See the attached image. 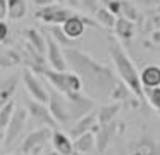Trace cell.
Returning <instances> with one entry per match:
<instances>
[{
	"label": "cell",
	"instance_id": "obj_1",
	"mask_svg": "<svg viewBox=\"0 0 160 155\" xmlns=\"http://www.w3.org/2000/svg\"><path fill=\"white\" fill-rule=\"evenodd\" d=\"M64 57H66L67 67H71V71L81 79L83 90L88 93V96H91L95 102L110 96L112 88L119 81L114 69L108 67L107 64L95 60L91 55L76 47L64 48Z\"/></svg>",
	"mask_w": 160,
	"mask_h": 155
},
{
	"label": "cell",
	"instance_id": "obj_2",
	"mask_svg": "<svg viewBox=\"0 0 160 155\" xmlns=\"http://www.w3.org/2000/svg\"><path fill=\"white\" fill-rule=\"evenodd\" d=\"M107 50H108V55H110L112 62H114L117 78H121V81L131 90V93L136 98L145 102V91H143L141 81H139V71L136 69L134 62L131 60L128 52L124 50L122 43L117 38L110 36L107 41Z\"/></svg>",
	"mask_w": 160,
	"mask_h": 155
},
{
	"label": "cell",
	"instance_id": "obj_3",
	"mask_svg": "<svg viewBox=\"0 0 160 155\" xmlns=\"http://www.w3.org/2000/svg\"><path fill=\"white\" fill-rule=\"evenodd\" d=\"M35 72L42 78H45V81L50 85V88L62 93L64 96L83 91V83L78 78V74H74L72 71H53L50 67H38L35 69Z\"/></svg>",
	"mask_w": 160,
	"mask_h": 155
},
{
	"label": "cell",
	"instance_id": "obj_4",
	"mask_svg": "<svg viewBox=\"0 0 160 155\" xmlns=\"http://www.w3.org/2000/svg\"><path fill=\"white\" fill-rule=\"evenodd\" d=\"M121 155H160V141L150 131H141L122 147Z\"/></svg>",
	"mask_w": 160,
	"mask_h": 155
},
{
	"label": "cell",
	"instance_id": "obj_5",
	"mask_svg": "<svg viewBox=\"0 0 160 155\" xmlns=\"http://www.w3.org/2000/svg\"><path fill=\"white\" fill-rule=\"evenodd\" d=\"M52 131L53 129H50L47 126H42L35 131H29L21 143V153L22 155H40L47 148V145L50 143Z\"/></svg>",
	"mask_w": 160,
	"mask_h": 155
},
{
	"label": "cell",
	"instance_id": "obj_6",
	"mask_svg": "<svg viewBox=\"0 0 160 155\" xmlns=\"http://www.w3.org/2000/svg\"><path fill=\"white\" fill-rule=\"evenodd\" d=\"M48 107L50 114H52L53 121L57 122V126H71V116H69V105H67V100L62 93L55 91L53 88L48 90Z\"/></svg>",
	"mask_w": 160,
	"mask_h": 155
},
{
	"label": "cell",
	"instance_id": "obj_7",
	"mask_svg": "<svg viewBox=\"0 0 160 155\" xmlns=\"http://www.w3.org/2000/svg\"><path fill=\"white\" fill-rule=\"evenodd\" d=\"M21 81L24 85L26 91L29 93L31 100H36L40 103H48V90L43 85L42 76H38L35 71L24 67L21 72Z\"/></svg>",
	"mask_w": 160,
	"mask_h": 155
},
{
	"label": "cell",
	"instance_id": "obj_8",
	"mask_svg": "<svg viewBox=\"0 0 160 155\" xmlns=\"http://www.w3.org/2000/svg\"><path fill=\"white\" fill-rule=\"evenodd\" d=\"M72 14H74V10L69 9V7H64V5H60V3H52V5L36 9L35 16H36V19L43 21L45 24H50V26H62Z\"/></svg>",
	"mask_w": 160,
	"mask_h": 155
},
{
	"label": "cell",
	"instance_id": "obj_9",
	"mask_svg": "<svg viewBox=\"0 0 160 155\" xmlns=\"http://www.w3.org/2000/svg\"><path fill=\"white\" fill-rule=\"evenodd\" d=\"M60 28H62L64 34H66L69 40H72V41L79 40V38L84 34L86 28H95V29H100V26L97 24V21H91L90 17L81 16V14H76V12H74L72 16H71Z\"/></svg>",
	"mask_w": 160,
	"mask_h": 155
},
{
	"label": "cell",
	"instance_id": "obj_10",
	"mask_svg": "<svg viewBox=\"0 0 160 155\" xmlns=\"http://www.w3.org/2000/svg\"><path fill=\"white\" fill-rule=\"evenodd\" d=\"M26 122H28V110L16 107L14 114H12L11 121H9L7 127L4 131V145L5 147H12L19 140V136L22 134V131L26 127Z\"/></svg>",
	"mask_w": 160,
	"mask_h": 155
},
{
	"label": "cell",
	"instance_id": "obj_11",
	"mask_svg": "<svg viewBox=\"0 0 160 155\" xmlns=\"http://www.w3.org/2000/svg\"><path fill=\"white\" fill-rule=\"evenodd\" d=\"M67 105H69V116H71V122H76L78 119L84 117L86 114L93 112L95 110V102L91 96L83 95V93H74V95L66 96Z\"/></svg>",
	"mask_w": 160,
	"mask_h": 155
},
{
	"label": "cell",
	"instance_id": "obj_12",
	"mask_svg": "<svg viewBox=\"0 0 160 155\" xmlns=\"http://www.w3.org/2000/svg\"><path fill=\"white\" fill-rule=\"evenodd\" d=\"M45 40H47L45 59H47V64L50 65V69H53V71H67L69 67H67L66 57H64V48L47 33H45Z\"/></svg>",
	"mask_w": 160,
	"mask_h": 155
},
{
	"label": "cell",
	"instance_id": "obj_13",
	"mask_svg": "<svg viewBox=\"0 0 160 155\" xmlns=\"http://www.w3.org/2000/svg\"><path fill=\"white\" fill-rule=\"evenodd\" d=\"M26 110L33 121L40 122L42 126L50 127V129H57V122L53 121L47 103H40L36 100H26Z\"/></svg>",
	"mask_w": 160,
	"mask_h": 155
},
{
	"label": "cell",
	"instance_id": "obj_14",
	"mask_svg": "<svg viewBox=\"0 0 160 155\" xmlns=\"http://www.w3.org/2000/svg\"><path fill=\"white\" fill-rule=\"evenodd\" d=\"M124 129V126H122L121 122H110L107 124V126H100L98 127V131L95 133V148H97V152L100 155H103L105 152H107L108 145H110L112 138L115 136L117 133H121V131Z\"/></svg>",
	"mask_w": 160,
	"mask_h": 155
},
{
	"label": "cell",
	"instance_id": "obj_15",
	"mask_svg": "<svg viewBox=\"0 0 160 155\" xmlns=\"http://www.w3.org/2000/svg\"><path fill=\"white\" fill-rule=\"evenodd\" d=\"M98 119H97V110H93V112L86 114L84 117H81V119H78L76 122H72V126L69 127V136L71 140L72 138H78L81 136V134L84 133H97L98 131Z\"/></svg>",
	"mask_w": 160,
	"mask_h": 155
},
{
	"label": "cell",
	"instance_id": "obj_16",
	"mask_svg": "<svg viewBox=\"0 0 160 155\" xmlns=\"http://www.w3.org/2000/svg\"><path fill=\"white\" fill-rule=\"evenodd\" d=\"M50 143H52V148L59 155H74L72 140H71V136L66 134L64 131L53 129L52 131V138H50Z\"/></svg>",
	"mask_w": 160,
	"mask_h": 155
},
{
	"label": "cell",
	"instance_id": "obj_17",
	"mask_svg": "<svg viewBox=\"0 0 160 155\" xmlns=\"http://www.w3.org/2000/svg\"><path fill=\"white\" fill-rule=\"evenodd\" d=\"M139 81H141L143 91L150 88H158L160 86V65L148 64L139 72Z\"/></svg>",
	"mask_w": 160,
	"mask_h": 155
},
{
	"label": "cell",
	"instance_id": "obj_18",
	"mask_svg": "<svg viewBox=\"0 0 160 155\" xmlns=\"http://www.w3.org/2000/svg\"><path fill=\"white\" fill-rule=\"evenodd\" d=\"M134 31H136V23L126 19V17H117L114 26V34L115 38H119V41L129 45L132 36H134Z\"/></svg>",
	"mask_w": 160,
	"mask_h": 155
},
{
	"label": "cell",
	"instance_id": "obj_19",
	"mask_svg": "<svg viewBox=\"0 0 160 155\" xmlns=\"http://www.w3.org/2000/svg\"><path fill=\"white\" fill-rule=\"evenodd\" d=\"M122 109V103L121 102H110V103H105L102 105L100 109L97 110V119H98V126H107V124L114 122L115 117L119 116Z\"/></svg>",
	"mask_w": 160,
	"mask_h": 155
},
{
	"label": "cell",
	"instance_id": "obj_20",
	"mask_svg": "<svg viewBox=\"0 0 160 155\" xmlns=\"http://www.w3.org/2000/svg\"><path fill=\"white\" fill-rule=\"evenodd\" d=\"M24 40L26 43L29 45L31 48H35L38 54L45 55L47 52V40H45V33H42L40 29H36V28H28V29H24Z\"/></svg>",
	"mask_w": 160,
	"mask_h": 155
},
{
	"label": "cell",
	"instance_id": "obj_21",
	"mask_svg": "<svg viewBox=\"0 0 160 155\" xmlns=\"http://www.w3.org/2000/svg\"><path fill=\"white\" fill-rule=\"evenodd\" d=\"M22 62V57L18 50L11 47H0V69L16 67Z\"/></svg>",
	"mask_w": 160,
	"mask_h": 155
},
{
	"label": "cell",
	"instance_id": "obj_22",
	"mask_svg": "<svg viewBox=\"0 0 160 155\" xmlns=\"http://www.w3.org/2000/svg\"><path fill=\"white\" fill-rule=\"evenodd\" d=\"M72 147H74V153H78V155L90 153L91 150H95V134L93 133H84V134H81V136L74 138Z\"/></svg>",
	"mask_w": 160,
	"mask_h": 155
},
{
	"label": "cell",
	"instance_id": "obj_23",
	"mask_svg": "<svg viewBox=\"0 0 160 155\" xmlns=\"http://www.w3.org/2000/svg\"><path fill=\"white\" fill-rule=\"evenodd\" d=\"M28 14L26 0H7V17L11 21H21Z\"/></svg>",
	"mask_w": 160,
	"mask_h": 155
},
{
	"label": "cell",
	"instance_id": "obj_24",
	"mask_svg": "<svg viewBox=\"0 0 160 155\" xmlns=\"http://www.w3.org/2000/svg\"><path fill=\"white\" fill-rule=\"evenodd\" d=\"M18 76H9L2 85H0V109L5 105L7 102L12 100V95L16 93V88H18Z\"/></svg>",
	"mask_w": 160,
	"mask_h": 155
},
{
	"label": "cell",
	"instance_id": "obj_25",
	"mask_svg": "<svg viewBox=\"0 0 160 155\" xmlns=\"http://www.w3.org/2000/svg\"><path fill=\"white\" fill-rule=\"evenodd\" d=\"M95 19H97V24L100 28H105V29H114L117 17H115L108 9H105V7H98V10L95 12Z\"/></svg>",
	"mask_w": 160,
	"mask_h": 155
},
{
	"label": "cell",
	"instance_id": "obj_26",
	"mask_svg": "<svg viewBox=\"0 0 160 155\" xmlns=\"http://www.w3.org/2000/svg\"><path fill=\"white\" fill-rule=\"evenodd\" d=\"M45 33L48 34V36H52L53 40H55L60 47H64V48H71V47H74V43H76V41L69 40V38L64 34V31H62V28H60V26H48V29H47Z\"/></svg>",
	"mask_w": 160,
	"mask_h": 155
},
{
	"label": "cell",
	"instance_id": "obj_27",
	"mask_svg": "<svg viewBox=\"0 0 160 155\" xmlns=\"http://www.w3.org/2000/svg\"><path fill=\"white\" fill-rule=\"evenodd\" d=\"M119 17H126V19L132 21V23H138V21L141 19V14H139V10L136 9V5L131 2V0H122L121 16Z\"/></svg>",
	"mask_w": 160,
	"mask_h": 155
},
{
	"label": "cell",
	"instance_id": "obj_28",
	"mask_svg": "<svg viewBox=\"0 0 160 155\" xmlns=\"http://www.w3.org/2000/svg\"><path fill=\"white\" fill-rule=\"evenodd\" d=\"M14 110H16V102L14 100L7 102L2 109H0V131H5V127H7V124H9V121H11Z\"/></svg>",
	"mask_w": 160,
	"mask_h": 155
},
{
	"label": "cell",
	"instance_id": "obj_29",
	"mask_svg": "<svg viewBox=\"0 0 160 155\" xmlns=\"http://www.w3.org/2000/svg\"><path fill=\"white\" fill-rule=\"evenodd\" d=\"M145 100L150 103L153 110L160 114V86L158 88H150V90H145Z\"/></svg>",
	"mask_w": 160,
	"mask_h": 155
},
{
	"label": "cell",
	"instance_id": "obj_30",
	"mask_svg": "<svg viewBox=\"0 0 160 155\" xmlns=\"http://www.w3.org/2000/svg\"><path fill=\"white\" fill-rule=\"evenodd\" d=\"M145 28H146L148 31H157V29H160V12L152 14V16L148 17V21H146Z\"/></svg>",
	"mask_w": 160,
	"mask_h": 155
},
{
	"label": "cell",
	"instance_id": "obj_31",
	"mask_svg": "<svg viewBox=\"0 0 160 155\" xmlns=\"http://www.w3.org/2000/svg\"><path fill=\"white\" fill-rule=\"evenodd\" d=\"M11 38V26L5 21H0V45H4Z\"/></svg>",
	"mask_w": 160,
	"mask_h": 155
},
{
	"label": "cell",
	"instance_id": "obj_32",
	"mask_svg": "<svg viewBox=\"0 0 160 155\" xmlns=\"http://www.w3.org/2000/svg\"><path fill=\"white\" fill-rule=\"evenodd\" d=\"M79 5L83 7L86 12H97L100 7V0H79Z\"/></svg>",
	"mask_w": 160,
	"mask_h": 155
},
{
	"label": "cell",
	"instance_id": "obj_33",
	"mask_svg": "<svg viewBox=\"0 0 160 155\" xmlns=\"http://www.w3.org/2000/svg\"><path fill=\"white\" fill-rule=\"evenodd\" d=\"M136 3L143 7H150V9H158L160 7V0H136Z\"/></svg>",
	"mask_w": 160,
	"mask_h": 155
},
{
	"label": "cell",
	"instance_id": "obj_34",
	"mask_svg": "<svg viewBox=\"0 0 160 155\" xmlns=\"http://www.w3.org/2000/svg\"><path fill=\"white\" fill-rule=\"evenodd\" d=\"M7 17V0H0V21H5Z\"/></svg>",
	"mask_w": 160,
	"mask_h": 155
},
{
	"label": "cell",
	"instance_id": "obj_35",
	"mask_svg": "<svg viewBox=\"0 0 160 155\" xmlns=\"http://www.w3.org/2000/svg\"><path fill=\"white\" fill-rule=\"evenodd\" d=\"M33 3H35L38 9H42V7H47V5H52L53 0H31Z\"/></svg>",
	"mask_w": 160,
	"mask_h": 155
},
{
	"label": "cell",
	"instance_id": "obj_36",
	"mask_svg": "<svg viewBox=\"0 0 160 155\" xmlns=\"http://www.w3.org/2000/svg\"><path fill=\"white\" fill-rule=\"evenodd\" d=\"M152 41H153L155 45H160V29L152 31Z\"/></svg>",
	"mask_w": 160,
	"mask_h": 155
},
{
	"label": "cell",
	"instance_id": "obj_37",
	"mask_svg": "<svg viewBox=\"0 0 160 155\" xmlns=\"http://www.w3.org/2000/svg\"><path fill=\"white\" fill-rule=\"evenodd\" d=\"M40 155H59V153H57V152L53 150V148H52V150H48V148H45V150H43Z\"/></svg>",
	"mask_w": 160,
	"mask_h": 155
},
{
	"label": "cell",
	"instance_id": "obj_38",
	"mask_svg": "<svg viewBox=\"0 0 160 155\" xmlns=\"http://www.w3.org/2000/svg\"><path fill=\"white\" fill-rule=\"evenodd\" d=\"M66 2L69 3L71 7H78V5H79V0H66Z\"/></svg>",
	"mask_w": 160,
	"mask_h": 155
},
{
	"label": "cell",
	"instance_id": "obj_39",
	"mask_svg": "<svg viewBox=\"0 0 160 155\" xmlns=\"http://www.w3.org/2000/svg\"><path fill=\"white\" fill-rule=\"evenodd\" d=\"M4 143V131H0V145Z\"/></svg>",
	"mask_w": 160,
	"mask_h": 155
},
{
	"label": "cell",
	"instance_id": "obj_40",
	"mask_svg": "<svg viewBox=\"0 0 160 155\" xmlns=\"http://www.w3.org/2000/svg\"><path fill=\"white\" fill-rule=\"evenodd\" d=\"M53 2H57V3H60V5H62V3L66 2V0H53Z\"/></svg>",
	"mask_w": 160,
	"mask_h": 155
},
{
	"label": "cell",
	"instance_id": "obj_41",
	"mask_svg": "<svg viewBox=\"0 0 160 155\" xmlns=\"http://www.w3.org/2000/svg\"><path fill=\"white\" fill-rule=\"evenodd\" d=\"M9 155H21V153H9Z\"/></svg>",
	"mask_w": 160,
	"mask_h": 155
},
{
	"label": "cell",
	"instance_id": "obj_42",
	"mask_svg": "<svg viewBox=\"0 0 160 155\" xmlns=\"http://www.w3.org/2000/svg\"><path fill=\"white\" fill-rule=\"evenodd\" d=\"M157 12H160V7H158V9H157Z\"/></svg>",
	"mask_w": 160,
	"mask_h": 155
}]
</instances>
